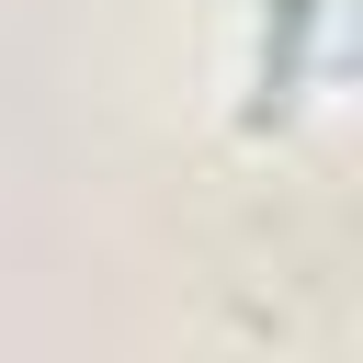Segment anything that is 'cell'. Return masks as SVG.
<instances>
[{"instance_id": "obj_1", "label": "cell", "mask_w": 363, "mask_h": 363, "mask_svg": "<svg viewBox=\"0 0 363 363\" xmlns=\"http://www.w3.org/2000/svg\"><path fill=\"white\" fill-rule=\"evenodd\" d=\"M306 23H318V0H284V11H272V34H261V102H250V125H272V113H284V91H295V57H306Z\"/></svg>"}]
</instances>
